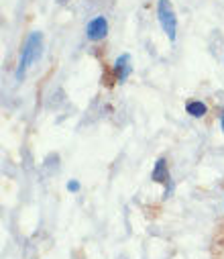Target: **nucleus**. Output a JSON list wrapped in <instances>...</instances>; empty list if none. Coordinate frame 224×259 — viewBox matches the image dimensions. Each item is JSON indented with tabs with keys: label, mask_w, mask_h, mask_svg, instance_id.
<instances>
[{
	"label": "nucleus",
	"mask_w": 224,
	"mask_h": 259,
	"mask_svg": "<svg viewBox=\"0 0 224 259\" xmlns=\"http://www.w3.org/2000/svg\"><path fill=\"white\" fill-rule=\"evenodd\" d=\"M41 47H43V35L39 31H33L27 41H25V47L21 51V59H19V68H17V80H23L27 70L33 66V63L39 59L41 55Z\"/></svg>",
	"instance_id": "1"
},
{
	"label": "nucleus",
	"mask_w": 224,
	"mask_h": 259,
	"mask_svg": "<svg viewBox=\"0 0 224 259\" xmlns=\"http://www.w3.org/2000/svg\"><path fill=\"white\" fill-rule=\"evenodd\" d=\"M157 15H159V23H161V27H163L165 35L169 37V41H175L177 19H175V11H173V7H171L169 0H159Z\"/></svg>",
	"instance_id": "2"
},
{
	"label": "nucleus",
	"mask_w": 224,
	"mask_h": 259,
	"mask_svg": "<svg viewBox=\"0 0 224 259\" xmlns=\"http://www.w3.org/2000/svg\"><path fill=\"white\" fill-rule=\"evenodd\" d=\"M86 35H88V39H92V41L104 39V37L108 35V21H106L104 17L92 19V21L88 23V27H86Z\"/></svg>",
	"instance_id": "3"
},
{
	"label": "nucleus",
	"mask_w": 224,
	"mask_h": 259,
	"mask_svg": "<svg viewBox=\"0 0 224 259\" xmlns=\"http://www.w3.org/2000/svg\"><path fill=\"white\" fill-rule=\"evenodd\" d=\"M151 180L153 182H159V184H167V192H165V198H167L169 196L171 178H169V169H167V161L165 159H157V163L153 167V174H151Z\"/></svg>",
	"instance_id": "4"
},
{
	"label": "nucleus",
	"mask_w": 224,
	"mask_h": 259,
	"mask_svg": "<svg viewBox=\"0 0 224 259\" xmlns=\"http://www.w3.org/2000/svg\"><path fill=\"white\" fill-rule=\"evenodd\" d=\"M128 74H130V55L124 53V55H120V57L116 59V63H114V76H116L118 82H124V80L128 78Z\"/></svg>",
	"instance_id": "5"
},
{
	"label": "nucleus",
	"mask_w": 224,
	"mask_h": 259,
	"mask_svg": "<svg viewBox=\"0 0 224 259\" xmlns=\"http://www.w3.org/2000/svg\"><path fill=\"white\" fill-rule=\"evenodd\" d=\"M186 110H188V114H192L194 118H200V116H204V114L208 112V106H206L204 102H200V100H192V102H188Z\"/></svg>",
	"instance_id": "6"
},
{
	"label": "nucleus",
	"mask_w": 224,
	"mask_h": 259,
	"mask_svg": "<svg viewBox=\"0 0 224 259\" xmlns=\"http://www.w3.org/2000/svg\"><path fill=\"white\" fill-rule=\"evenodd\" d=\"M67 190L69 192H78L80 190V184L78 182H67Z\"/></svg>",
	"instance_id": "7"
},
{
	"label": "nucleus",
	"mask_w": 224,
	"mask_h": 259,
	"mask_svg": "<svg viewBox=\"0 0 224 259\" xmlns=\"http://www.w3.org/2000/svg\"><path fill=\"white\" fill-rule=\"evenodd\" d=\"M220 124H222V131H224V112H222V118H220Z\"/></svg>",
	"instance_id": "8"
}]
</instances>
